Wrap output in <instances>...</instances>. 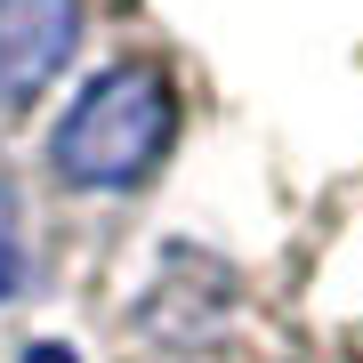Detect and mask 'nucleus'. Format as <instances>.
Listing matches in <instances>:
<instances>
[{"label": "nucleus", "mask_w": 363, "mask_h": 363, "mask_svg": "<svg viewBox=\"0 0 363 363\" xmlns=\"http://www.w3.org/2000/svg\"><path fill=\"white\" fill-rule=\"evenodd\" d=\"M25 283V242H16V194L0 186V298H16Z\"/></svg>", "instance_id": "obj_3"}, {"label": "nucleus", "mask_w": 363, "mask_h": 363, "mask_svg": "<svg viewBox=\"0 0 363 363\" xmlns=\"http://www.w3.org/2000/svg\"><path fill=\"white\" fill-rule=\"evenodd\" d=\"M25 363H73V355H65V347H57V339H40V347H33Z\"/></svg>", "instance_id": "obj_5"}, {"label": "nucleus", "mask_w": 363, "mask_h": 363, "mask_svg": "<svg viewBox=\"0 0 363 363\" xmlns=\"http://www.w3.org/2000/svg\"><path fill=\"white\" fill-rule=\"evenodd\" d=\"M178 145V89L162 65H113L57 121V178L89 194H130Z\"/></svg>", "instance_id": "obj_1"}, {"label": "nucleus", "mask_w": 363, "mask_h": 363, "mask_svg": "<svg viewBox=\"0 0 363 363\" xmlns=\"http://www.w3.org/2000/svg\"><path fill=\"white\" fill-rule=\"evenodd\" d=\"M81 49V0H0V105H33Z\"/></svg>", "instance_id": "obj_2"}, {"label": "nucleus", "mask_w": 363, "mask_h": 363, "mask_svg": "<svg viewBox=\"0 0 363 363\" xmlns=\"http://www.w3.org/2000/svg\"><path fill=\"white\" fill-rule=\"evenodd\" d=\"M315 363H363V323H355V331H339V339H331V347L315 355Z\"/></svg>", "instance_id": "obj_4"}]
</instances>
